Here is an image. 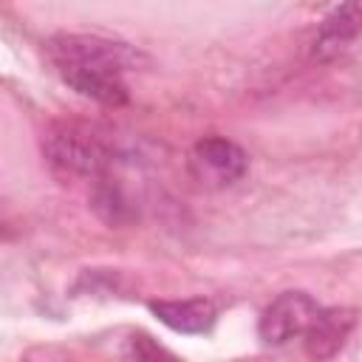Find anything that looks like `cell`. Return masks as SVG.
Instances as JSON below:
<instances>
[{
    "instance_id": "1",
    "label": "cell",
    "mask_w": 362,
    "mask_h": 362,
    "mask_svg": "<svg viewBox=\"0 0 362 362\" xmlns=\"http://www.w3.org/2000/svg\"><path fill=\"white\" fill-rule=\"evenodd\" d=\"M48 51L62 79L82 96H90L113 107L127 102L124 71L136 68L141 59L139 51H133L130 45L102 40V37L71 34V37L51 40Z\"/></svg>"
},
{
    "instance_id": "5",
    "label": "cell",
    "mask_w": 362,
    "mask_h": 362,
    "mask_svg": "<svg viewBox=\"0 0 362 362\" xmlns=\"http://www.w3.org/2000/svg\"><path fill=\"white\" fill-rule=\"evenodd\" d=\"M359 40H362V6L356 0H348L322 20L314 40V57L331 59L354 48Z\"/></svg>"
},
{
    "instance_id": "2",
    "label": "cell",
    "mask_w": 362,
    "mask_h": 362,
    "mask_svg": "<svg viewBox=\"0 0 362 362\" xmlns=\"http://www.w3.org/2000/svg\"><path fill=\"white\" fill-rule=\"evenodd\" d=\"M42 147L51 167L65 175H102L113 161L105 133L85 122H62L51 127Z\"/></svg>"
},
{
    "instance_id": "7",
    "label": "cell",
    "mask_w": 362,
    "mask_h": 362,
    "mask_svg": "<svg viewBox=\"0 0 362 362\" xmlns=\"http://www.w3.org/2000/svg\"><path fill=\"white\" fill-rule=\"evenodd\" d=\"M351 328H354V311H348V308L322 311L320 308L317 320L305 331V348H308V354L311 356H320V359L334 356L342 348V342L351 334Z\"/></svg>"
},
{
    "instance_id": "3",
    "label": "cell",
    "mask_w": 362,
    "mask_h": 362,
    "mask_svg": "<svg viewBox=\"0 0 362 362\" xmlns=\"http://www.w3.org/2000/svg\"><path fill=\"white\" fill-rule=\"evenodd\" d=\"M246 167H249L246 153L229 139H218V136L204 139L189 153L192 178L209 189H223L235 184L238 178H243Z\"/></svg>"
},
{
    "instance_id": "4",
    "label": "cell",
    "mask_w": 362,
    "mask_h": 362,
    "mask_svg": "<svg viewBox=\"0 0 362 362\" xmlns=\"http://www.w3.org/2000/svg\"><path fill=\"white\" fill-rule=\"evenodd\" d=\"M317 314H320V305L308 294L286 291L263 311L257 334L266 345H283L294 337H305V331L311 328Z\"/></svg>"
},
{
    "instance_id": "6",
    "label": "cell",
    "mask_w": 362,
    "mask_h": 362,
    "mask_svg": "<svg viewBox=\"0 0 362 362\" xmlns=\"http://www.w3.org/2000/svg\"><path fill=\"white\" fill-rule=\"evenodd\" d=\"M150 311L173 331L181 334H204L215 322V305L204 297L195 300H153Z\"/></svg>"
}]
</instances>
